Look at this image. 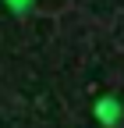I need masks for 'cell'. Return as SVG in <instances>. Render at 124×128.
I'll list each match as a JSON object with an SVG mask.
<instances>
[{
    "mask_svg": "<svg viewBox=\"0 0 124 128\" xmlns=\"http://www.w3.org/2000/svg\"><path fill=\"white\" fill-rule=\"evenodd\" d=\"M121 114H124V107L114 100V96H103V100L96 103V118H99V124H106V128L121 124Z\"/></svg>",
    "mask_w": 124,
    "mask_h": 128,
    "instance_id": "cell-1",
    "label": "cell"
},
{
    "mask_svg": "<svg viewBox=\"0 0 124 128\" xmlns=\"http://www.w3.org/2000/svg\"><path fill=\"white\" fill-rule=\"evenodd\" d=\"M4 4L11 7V14H14V18H21V14H28V11H32V4H36V0H4Z\"/></svg>",
    "mask_w": 124,
    "mask_h": 128,
    "instance_id": "cell-2",
    "label": "cell"
}]
</instances>
